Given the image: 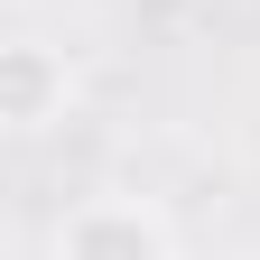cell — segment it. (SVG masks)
Segmentation results:
<instances>
[{
	"mask_svg": "<svg viewBox=\"0 0 260 260\" xmlns=\"http://www.w3.org/2000/svg\"><path fill=\"white\" fill-rule=\"evenodd\" d=\"M47 260H177V233L158 205H130V195H93L56 223Z\"/></svg>",
	"mask_w": 260,
	"mask_h": 260,
	"instance_id": "cell-1",
	"label": "cell"
},
{
	"mask_svg": "<svg viewBox=\"0 0 260 260\" xmlns=\"http://www.w3.org/2000/svg\"><path fill=\"white\" fill-rule=\"evenodd\" d=\"M75 103V65L47 38H0V140H38Z\"/></svg>",
	"mask_w": 260,
	"mask_h": 260,
	"instance_id": "cell-2",
	"label": "cell"
}]
</instances>
